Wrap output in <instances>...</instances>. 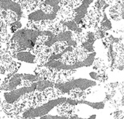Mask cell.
<instances>
[{"label":"cell","instance_id":"cell-1","mask_svg":"<svg viewBox=\"0 0 124 119\" xmlns=\"http://www.w3.org/2000/svg\"><path fill=\"white\" fill-rule=\"evenodd\" d=\"M54 84L35 73H14L0 84V103L4 111L14 118L22 106L44 96Z\"/></svg>","mask_w":124,"mask_h":119},{"label":"cell","instance_id":"cell-2","mask_svg":"<svg viewBox=\"0 0 124 119\" xmlns=\"http://www.w3.org/2000/svg\"><path fill=\"white\" fill-rule=\"evenodd\" d=\"M67 97L58 93L55 88L44 96L27 103L14 115L15 119H70L61 110Z\"/></svg>","mask_w":124,"mask_h":119},{"label":"cell","instance_id":"cell-3","mask_svg":"<svg viewBox=\"0 0 124 119\" xmlns=\"http://www.w3.org/2000/svg\"><path fill=\"white\" fill-rule=\"evenodd\" d=\"M41 32L31 29H19L15 32L11 39V43L14 47V52L22 51H32L37 43Z\"/></svg>","mask_w":124,"mask_h":119},{"label":"cell","instance_id":"cell-4","mask_svg":"<svg viewBox=\"0 0 124 119\" xmlns=\"http://www.w3.org/2000/svg\"><path fill=\"white\" fill-rule=\"evenodd\" d=\"M0 10L13 14L17 21H21L24 16L22 6L14 0H0Z\"/></svg>","mask_w":124,"mask_h":119},{"label":"cell","instance_id":"cell-5","mask_svg":"<svg viewBox=\"0 0 124 119\" xmlns=\"http://www.w3.org/2000/svg\"><path fill=\"white\" fill-rule=\"evenodd\" d=\"M3 81H4V78L2 77V76H1V74H0V84H2V82Z\"/></svg>","mask_w":124,"mask_h":119}]
</instances>
